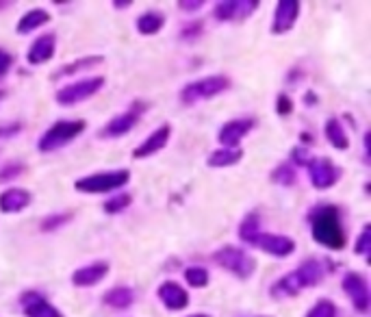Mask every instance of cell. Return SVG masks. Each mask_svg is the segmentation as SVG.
Listing matches in <instances>:
<instances>
[{"mask_svg": "<svg viewBox=\"0 0 371 317\" xmlns=\"http://www.w3.org/2000/svg\"><path fill=\"white\" fill-rule=\"evenodd\" d=\"M326 276L324 266L317 259H308L302 266L295 268L293 272L285 274L282 278H278L272 285V298L276 300H287V298H293L297 293H302L308 287L320 285Z\"/></svg>", "mask_w": 371, "mask_h": 317, "instance_id": "6da1fadb", "label": "cell"}, {"mask_svg": "<svg viewBox=\"0 0 371 317\" xmlns=\"http://www.w3.org/2000/svg\"><path fill=\"white\" fill-rule=\"evenodd\" d=\"M311 233L317 243L328 250H341L345 245V231L341 226V213L337 206H317L311 213Z\"/></svg>", "mask_w": 371, "mask_h": 317, "instance_id": "7a4b0ae2", "label": "cell"}, {"mask_svg": "<svg viewBox=\"0 0 371 317\" xmlns=\"http://www.w3.org/2000/svg\"><path fill=\"white\" fill-rule=\"evenodd\" d=\"M85 120H59L55 122L38 142L40 152H55L63 146H67L69 142H74V139L85 131Z\"/></svg>", "mask_w": 371, "mask_h": 317, "instance_id": "3957f363", "label": "cell"}, {"mask_svg": "<svg viewBox=\"0 0 371 317\" xmlns=\"http://www.w3.org/2000/svg\"><path fill=\"white\" fill-rule=\"evenodd\" d=\"M231 79L224 74H213V76H204L198 81H191L189 85L183 87L181 92V102L183 104H196L200 100H208L226 90H231Z\"/></svg>", "mask_w": 371, "mask_h": 317, "instance_id": "277c9868", "label": "cell"}, {"mask_svg": "<svg viewBox=\"0 0 371 317\" xmlns=\"http://www.w3.org/2000/svg\"><path fill=\"white\" fill-rule=\"evenodd\" d=\"M131 172L129 170H115V172H100V174H90L83 176L74 183V189L81 193H109L115 191L124 185H129Z\"/></svg>", "mask_w": 371, "mask_h": 317, "instance_id": "5b68a950", "label": "cell"}, {"mask_svg": "<svg viewBox=\"0 0 371 317\" xmlns=\"http://www.w3.org/2000/svg\"><path fill=\"white\" fill-rule=\"evenodd\" d=\"M213 261L226 272H231L239 278H250L256 270V261L247 254L245 250L237 248V245H224L213 254Z\"/></svg>", "mask_w": 371, "mask_h": 317, "instance_id": "8992f818", "label": "cell"}, {"mask_svg": "<svg viewBox=\"0 0 371 317\" xmlns=\"http://www.w3.org/2000/svg\"><path fill=\"white\" fill-rule=\"evenodd\" d=\"M102 85H104V76H90L76 83H69L57 92V102L63 104V107H72V104H79L98 94L102 90Z\"/></svg>", "mask_w": 371, "mask_h": 317, "instance_id": "52a82bcc", "label": "cell"}, {"mask_svg": "<svg viewBox=\"0 0 371 317\" xmlns=\"http://www.w3.org/2000/svg\"><path fill=\"white\" fill-rule=\"evenodd\" d=\"M308 168V179L315 189H330L332 185H337L341 179L339 165H334L328 156H315L306 163Z\"/></svg>", "mask_w": 371, "mask_h": 317, "instance_id": "ba28073f", "label": "cell"}, {"mask_svg": "<svg viewBox=\"0 0 371 317\" xmlns=\"http://www.w3.org/2000/svg\"><path fill=\"white\" fill-rule=\"evenodd\" d=\"M258 9V0H222L215 5L213 15L220 22H239Z\"/></svg>", "mask_w": 371, "mask_h": 317, "instance_id": "9c48e42d", "label": "cell"}, {"mask_svg": "<svg viewBox=\"0 0 371 317\" xmlns=\"http://www.w3.org/2000/svg\"><path fill=\"white\" fill-rule=\"evenodd\" d=\"M256 127L254 117H239V120H231L220 129V144L224 148H239V144L243 139L252 133V129Z\"/></svg>", "mask_w": 371, "mask_h": 317, "instance_id": "30bf717a", "label": "cell"}, {"mask_svg": "<svg viewBox=\"0 0 371 317\" xmlns=\"http://www.w3.org/2000/svg\"><path fill=\"white\" fill-rule=\"evenodd\" d=\"M343 291L352 300V304L356 307V311H361V313L369 311V304H371L369 285H367V280L361 274H356V272L345 274V278H343Z\"/></svg>", "mask_w": 371, "mask_h": 317, "instance_id": "8fae6325", "label": "cell"}, {"mask_svg": "<svg viewBox=\"0 0 371 317\" xmlns=\"http://www.w3.org/2000/svg\"><path fill=\"white\" fill-rule=\"evenodd\" d=\"M139 122V104H135L133 109L124 111L119 115H115L113 120H109L107 124H104L98 133L100 139H117V137H124L129 131L135 129V124Z\"/></svg>", "mask_w": 371, "mask_h": 317, "instance_id": "7c38bea8", "label": "cell"}, {"mask_svg": "<svg viewBox=\"0 0 371 317\" xmlns=\"http://www.w3.org/2000/svg\"><path fill=\"white\" fill-rule=\"evenodd\" d=\"M299 9L302 5L297 0H280L274 11V22H272V33L274 35H285L293 29V24L299 17Z\"/></svg>", "mask_w": 371, "mask_h": 317, "instance_id": "4fadbf2b", "label": "cell"}, {"mask_svg": "<svg viewBox=\"0 0 371 317\" xmlns=\"http://www.w3.org/2000/svg\"><path fill=\"white\" fill-rule=\"evenodd\" d=\"M254 245L261 248L263 252L276 257V259H285V257L293 254V250H295V241L291 237L274 235V233H261Z\"/></svg>", "mask_w": 371, "mask_h": 317, "instance_id": "5bb4252c", "label": "cell"}, {"mask_svg": "<svg viewBox=\"0 0 371 317\" xmlns=\"http://www.w3.org/2000/svg\"><path fill=\"white\" fill-rule=\"evenodd\" d=\"M20 302H22V311L26 317H63V313H59L38 291H24L20 295Z\"/></svg>", "mask_w": 371, "mask_h": 317, "instance_id": "9a60e30c", "label": "cell"}, {"mask_svg": "<svg viewBox=\"0 0 371 317\" xmlns=\"http://www.w3.org/2000/svg\"><path fill=\"white\" fill-rule=\"evenodd\" d=\"M156 295H158V300L165 304V309H170V311H183L189 304L187 289H183L179 283H174V280H165V283L158 287Z\"/></svg>", "mask_w": 371, "mask_h": 317, "instance_id": "2e32d148", "label": "cell"}, {"mask_svg": "<svg viewBox=\"0 0 371 317\" xmlns=\"http://www.w3.org/2000/svg\"><path fill=\"white\" fill-rule=\"evenodd\" d=\"M170 135H172V127L170 124H163L158 127L148 139H144L135 150H133V156L135 158H146V156H152L156 154L158 150H163L170 142Z\"/></svg>", "mask_w": 371, "mask_h": 317, "instance_id": "e0dca14e", "label": "cell"}, {"mask_svg": "<svg viewBox=\"0 0 371 317\" xmlns=\"http://www.w3.org/2000/svg\"><path fill=\"white\" fill-rule=\"evenodd\" d=\"M107 274H109V263L107 261H96V263H90V266H83V268L74 270L72 283L76 287H94Z\"/></svg>", "mask_w": 371, "mask_h": 317, "instance_id": "ac0fdd59", "label": "cell"}, {"mask_svg": "<svg viewBox=\"0 0 371 317\" xmlns=\"http://www.w3.org/2000/svg\"><path fill=\"white\" fill-rule=\"evenodd\" d=\"M55 50H57V38L52 33H48V35H42V38H38L33 42V46L28 48L26 59H28L31 65H40V63H46L55 57Z\"/></svg>", "mask_w": 371, "mask_h": 317, "instance_id": "d6986e66", "label": "cell"}, {"mask_svg": "<svg viewBox=\"0 0 371 317\" xmlns=\"http://www.w3.org/2000/svg\"><path fill=\"white\" fill-rule=\"evenodd\" d=\"M31 204V193L20 187H11L0 193V211L3 213H20Z\"/></svg>", "mask_w": 371, "mask_h": 317, "instance_id": "ffe728a7", "label": "cell"}, {"mask_svg": "<svg viewBox=\"0 0 371 317\" xmlns=\"http://www.w3.org/2000/svg\"><path fill=\"white\" fill-rule=\"evenodd\" d=\"M241 156H243L241 148H220L206 156V165L208 168H228V165L239 163Z\"/></svg>", "mask_w": 371, "mask_h": 317, "instance_id": "44dd1931", "label": "cell"}, {"mask_svg": "<svg viewBox=\"0 0 371 317\" xmlns=\"http://www.w3.org/2000/svg\"><path fill=\"white\" fill-rule=\"evenodd\" d=\"M48 22H50V13L48 11H44V9H31V11H26L20 17V22H17L15 31L20 33V35H26V33H31L35 29H42Z\"/></svg>", "mask_w": 371, "mask_h": 317, "instance_id": "7402d4cb", "label": "cell"}, {"mask_svg": "<svg viewBox=\"0 0 371 317\" xmlns=\"http://www.w3.org/2000/svg\"><path fill=\"white\" fill-rule=\"evenodd\" d=\"M102 302L113 309H129L135 302V291L131 287H113L102 295Z\"/></svg>", "mask_w": 371, "mask_h": 317, "instance_id": "603a6c76", "label": "cell"}, {"mask_svg": "<svg viewBox=\"0 0 371 317\" xmlns=\"http://www.w3.org/2000/svg\"><path fill=\"white\" fill-rule=\"evenodd\" d=\"M163 24H165V15L156 9H150L137 17V31L141 35H156L163 29Z\"/></svg>", "mask_w": 371, "mask_h": 317, "instance_id": "cb8c5ba5", "label": "cell"}, {"mask_svg": "<svg viewBox=\"0 0 371 317\" xmlns=\"http://www.w3.org/2000/svg\"><path fill=\"white\" fill-rule=\"evenodd\" d=\"M324 133H326L328 142H330L334 148H337V150H347V148H349V137H347L343 124H341L337 117H330V120L326 122Z\"/></svg>", "mask_w": 371, "mask_h": 317, "instance_id": "d4e9b609", "label": "cell"}, {"mask_svg": "<svg viewBox=\"0 0 371 317\" xmlns=\"http://www.w3.org/2000/svg\"><path fill=\"white\" fill-rule=\"evenodd\" d=\"M258 235H261V218H258V213L245 216V220H243L241 226H239V237H241V241L254 245L256 239H258Z\"/></svg>", "mask_w": 371, "mask_h": 317, "instance_id": "484cf974", "label": "cell"}, {"mask_svg": "<svg viewBox=\"0 0 371 317\" xmlns=\"http://www.w3.org/2000/svg\"><path fill=\"white\" fill-rule=\"evenodd\" d=\"M104 57L96 55V57H83L79 61H72V63H67L63 65L61 70H57L55 74H52V79H63V76H69V74H74V72H81V70H87V67H92V65H98L102 63Z\"/></svg>", "mask_w": 371, "mask_h": 317, "instance_id": "4316f807", "label": "cell"}, {"mask_svg": "<svg viewBox=\"0 0 371 317\" xmlns=\"http://www.w3.org/2000/svg\"><path fill=\"white\" fill-rule=\"evenodd\" d=\"M297 179L295 174V168L291 163H280L274 172H272V181L278 183V185H285V187H291Z\"/></svg>", "mask_w": 371, "mask_h": 317, "instance_id": "83f0119b", "label": "cell"}, {"mask_svg": "<svg viewBox=\"0 0 371 317\" xmlns=\"http://www.w3.org/2000/svg\"><path fill=\"white\" fill-rule=\"evenodd\" d=\"M185 280L196 289H202L208 285V272L204 268H198V266H191L185 270Z\"/></svg>", "mask_w": 371, "mask_h": 317, "instance_id": "f1b7e54d", "label": "cell"}, {"mask_svg": "<svg viewBox=\"0 0 371 317\" xmlns=\"http://www.w3.org/2000/svg\"><path fill=\"white\" fill-rule=\"evenodd\" d=\"M306 317H337V307L332 300L324 298V300L315 302V307L306 313Z\"/></svg>", "mask_w": 371, "mask_h": 317, "instance_id": "f546056e", "label": "cell"}, {"mask_svg": "<svg viewBox=\"0 0 371 317\" xmlns=\"http://www.w3.org/2000/svg\"><path fill=\"white\" fill-rule=\"evenodd\" d=\"M131 196L129 193H119V196H113L111 200H107L104 202V213H119V211H124V209H129L131 206Z\"/></svg>", "mask_w": 371, "mask_h": 317, "instance_id": "4dcf8cb0", "label": "cell"}, {"mask_svg": "<svg viewBox=\"0 0 371 317\" xmlns=\"http://www.w3.org/2000/svg\"><path fill=\"white\" fill-rule=\"evenodd\" d=\"M354 252L361 254V257H369V252H371V226L369 224L363 226V231H361V235L354 243Z\"/></svg>", "mask_w": 371, "mask_h": 317, "instance_id": "1f68e13d", "label": "cell"}, {"mask_svg": "<svg viewBox=\"0 0 371 317\" xmlns=\"http://www.w3.org/2000/svg\"><path fill=\"white\" fill-rule=\"evenodd\" d=\"M69 220H72V213H59V216H48L44 222H42V231L50 233V231H55V228L67 224Z\"/></svg>", "mask_w": 371, "mask_h": 317, "instance_id": "d6a6232c", "label": "cell"}, {"mask_svg": "<svg viewBox=\"0 0 371 317\" xmlns=\"http://www.w3.org/2000/svg\"><path fill=\"white\" fill-rule=\"evenodd\" d=\"M200 35H202V22H191L181 31V38L185 42H196Z\"/></svg>", "mask_w": 371, "mask_h": 317, "instance_id": "836d02e7", "label": "cell"}, {"mask_svg": "<svg viewBox=\"0 0 371 317\" xmlns=\"http://www.w3.org/2000/svg\"><path fill=\"white\" fill-rule=\"evenodd\" d=\"M276 111H278V115H291V111H293V102H291V98L287 96V94H280L278 96V100H276Z\"/></svg>", "mask_w": 371, "mask_h": 317, "instance_id": "e575fe53", "label": "cell"}, {"mask_svg": "<svg viewBox=\"0 0 371 317\" xmlns=\"http://www.w3.org/2000/svg\"><path fill=\"white\" fill-rule=\"evenodd\" d=\"M24 172V165L22 163H13V165H7L0 170V181H11L15 176H20Z\"/></svg>", "mask_w": 371, "mask_h": 317, "instance_id": "d590c367", "label": "cell"}, {"mask_svg": "<svg viewBox=\"0 0 371 317\" xmlns=\"http://www.w3.org/2000/svg\"><path fill=\"white\" fill-rule=\"evenodd\" d=\"M11 63H13L11 55H9L7 50H3V48H0V79H3V76H7V72L11 70Z\"/></svg>", "mask_w": 371, "mask_h": 317, "instance_id": "8d00e7d4", "label": "cell"}, {"mask_svg": "<svg viewBox=\"0 0 371 317\" xmlns=\"http://www.w3.org/2000/svg\"><path fill=\"white\" fill-rule=\"evenodd\" d=\"M202 7H204V0H181V3H179V9L187 11V13L200 11Z\"/></svg>", "mask_w": 371, "mask_h": 317, "instance_id": "74e56055", "label": "cell"}, {"mask_svg": "<svg viewBox=\"0 0 371 317\" xmlns=\"http://www.w3.org/2000/svg\"><path fill=\"white\" fill-rule=\"evenodd\" d=\"M311 158H313V156H308L306 148H293V161H295V163H299V165L306 168V163L311 161Z\"/></svg>", "mask_w": 371, "mask_h": 317, "instance_id": "f35d334b", "label": "cell"}, {"mask_svg": "<svg viewBox=\"0 0 371 317\" xmlns=\"http://www.w3.org/2000/svg\"><path fill=\"white\" fill-rule=\"evenodd\" d=\"M22 131V124L20 122H15V124H7V127H0V137H13Z\"/></svg>", "mask_w": 371, "mask_h": 317, "instance_id": "ab89813d", "label": "cell"}, {"mask_svg": "<svg viewBox=\"0 0 371 317\" xmlns=\"http://www.w3.org/2000/svg\"><path fill=\"white\" fill-rule=\"evenodd\" d=\"M131 5V0H117V3H113V9H129Z\"/></svg>", "mask_w": 371, "mask_h": 317, "instance_id": "60d3db41", "label": "cell"}, {"mask_svg": "<svg viewBox=\"0 0 371 317\" xmlns=\"http://www.w3.org/2000/svg\"><path fill=\"white\" fill-rule=\"evenodd\" d=\"M317 100H315V94L313 92H306V104H315Z\"/></svg>", "mask_w": 371, "mask_h": 317, "instance_id": "b9f144b4", "label": "cell"}, {"mask_svg": "<svg viewBox=\"0 0 371 317\" xmlns=\"http://www.w3.org/2000/svg\"><path fill=\"white\" fill-rule=\"evenodd\" d=\"M187 317H211V315H204V313H193V315H187Z\"/></svg>", "mask_w": 371, "mask_h": 317, "instance_id": "7bdbcfd3", "label": "cell"}, {"mask_svg": "<svg viewBox=\"0 0 371 317\" xmlns=\"http://www.w3.org/2000/svg\"><path fill=\"white\" fill-rule=\"evenodd\" d=\"M7 7V3H0V9H5Z\"/></svg>", "mask_w": 371, "mask_h": 317, "instance_id": "ee69618b", "label": "cell"}]
</instances>
